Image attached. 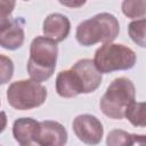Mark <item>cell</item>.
I'll return each instance as SVG.
<instances>
[{"instance_id":"cell-1","label":"cell","mask_w":146,"mask_h":146,"mask_svg":"<svg viewBox=\"0 0 146 146\" xmlns=\"http://www.w3.org/2000/svg\"><path fill=\"white\" fill-rule=\"evenodd\" d=\"M58 56V46L55 41L39 35L34 38L30 46V57L27 60V73L35 82L47 81L55 72Z\"/></svg>"},{"instance_id":"cell-2","label":"cell","mask_w":146,"mask_h":146,"mask_svg":"<svg viewBox=\"0 0 146 146\" xmlns=\"http://www.w3.org/2000/svg\"><path fill=\"white\" fill-rule=\"evenodd\" d=\"M120 24L117 18L110 13L97 14L86 21H82L75 32L76 41L83 47H90L96 43H112L119 35Z\"/></svg>"},{"instance_id":"cell-3","label":"cell","mask_w":146,"mask_h":146,"mask_svg":"<svg viewBox=\"0 0 146 146\" xmlns=\"http://www.w3.org/2000/svg\"><path fill=\"white\" fill-rule=\"evenodd\" d=\"M136 99V88L133 82L120 76L114 79L107 87L99 102L100 111L104 115L113 120H122L128 106Z\"/></svg>"},{"instance_id":"cell-4","label":"cell","mask_w":146,"mask_h":146,"mask_svg":"<svg viewBox=\"0 0 146 146\" xmlns=\"http://www.w3.org/2000/svg\"><path fill=\"white\" fill-rule=\"evenodd\" d=\"M137 60L136 52L121 43H105L95 51L94 64L103 73L127 71L135 66Z\"/></svg>"},{"instance_id":"cell-5","label":"cell","mask_w":146,"mask_h":146,"mask_svg":"<svg viewBox=\"0 0 146 146\" xmlns=\"http://www.w3.org/2000/svg\"><path fill=\"white\" fill-rule=\"evenodd\" d=\"M47 89L33 80L11 82L7 89L8 104L18 111H27L41 106L47 99Z\"/></svg>"},{"instance_id":"cell-6","label":"cell","mask_w":146,"mask_h":146,"mask_svg":"<svg viewBox=\"0 0 146 146\" xmlns=\"http://www.w3.org/2000/svg\"><path fill=\"white\" fill-rule=\"evenodd\" d=\"M72 129L80 141L96 146L102 141L104 128L100 120L91 114H80L72 122Z\"/></svg>"},{"instance_id":"cell-7","label":"cell","mask_w":146,"mask_h":146,"mask_svg":"<svg viewBox=\"0 0 146 146\" xmlns=\"http://www.w3.org/2000/svg\"><path fill=\"white\" fill-rule=\"evenodd\" d=\"M39 131L35 143L40 146H65L67 143V131L65 127L54 120L39 122Z\"/></svg>"},{"instance_id":"cell-8","label":"cell","mask_w":146,"mask_h":146,"mask_svg":"<svg viewBox=\"0 0 146 146\" xmlns=\"http://www.w3.org/2000/svg\"><path fill=\"white\" fill-rule=\"evenodd\" d=\"M71 70L74 71L80 78L83 94L94 92L95 90L98 89V87L102 83L103 80L102 73L96 68L94 62L89 58H83L78 60L75 64H73Z\"/></svg>"},{"instance_id":"cell-9","label":"cell","mask_w":146,"mask_h":146,"mask_svg":"<svg viewBox=\"0 0 146 146\" xmlns=\"http://www.w3.org/2000/svg\"><path fill=\"white\" fill-rule=\"evenodd\" d=\"M71 31V22L67 16L52 13L48 15L42 24V32L46 38L55 41L56 43L64 41Z\"/></svg>"},{"instance_id":"cell-10","label":"cell","mask_w":146,"mask_h":146,"mask_svg":"<svg viewBox=\"0 0 146 146\" xmlns=\"http://www.w3.org/2000/svg\"><path fill=\"white\" fill-rule=\"evenodd\" d=\"M24 21L22 17L13 18L10 23L0 31V47L7 50H16L24 43Z\"/></svg>"},{"instance_id":"cell-11","label":"cell","mask_w":146,"mask_h":146,"mask_svg":"<svg viewBox=\"0 0 146 146\" xmlns=\"http://www.w3.org/2000/svg\"><path fill=\"white\" fill-rule=\"evenodd\" d=\"M56 91L63 98H73L83 94L82 83L78 74L70 70L60 71L56 76Z\"/></svg>"},{"instance_id":"cell-12","label":"cell","mask_w":146,"mask_h":146,"mask_svg":"<svg viewBox=\"0 0 146 146\" xmlns=\"http://www.w3.org/2000/svg\"><path fill=\"white\" fill-rule=\"evenodd\" d=\"M40 123L32 117H19L13 124V136L17 143L26 144L35 140Z\"/></svg>"},{"instance_id":"cell-13","label":"cell","mask_w":146,"mask_h":146,"mask_svg":"<svg viewBox=\"0 0 146 146\" xmlns=\"http://www.w3.org/2000/svg\"><path fill=\"white\" fill-rule=\"evenodd\" d=\"M124 117L135 127H145V103L133 102L131 103L124 112Z\"/></svg>"},{"instance_id":"cell-14","label":"cell","mask_w":146,"mask_h":146,"mask_svg":"<svg viewBox=\"0 0 146 146\" xmlns=\"http://www.w3.org/2000/svg\"><path fill=\"white\" fill-rule=\"evenodd\" d=\"M122 13L129 17L135 19L145 18L146 14V1L145 0H125L121 5Z\"/></svg>"},{"instance_id":"cell-15","label":"cell","mask_w":146,"mask_h":146,"mask_svg":"<svg viewBox=\"0 0 146 146\" xmlns=\"http://www.w3.org/2000/svg\"><path fill=\"white\" fill-rule=\"evenodd\" d=\"M145 29H146V19H135L129 23L128 25V33L131 40L139 47H146V39H145Z\"/></svg>"},{"instance_id":"cell-16","label":"cell","mask_w":146,"mask_h":146,"mask_svg":"<svg viewBox=\"0 0 146 146\" xmlns=\"http://www.w3.org/2000/svg\"><path fill=\"white\" fill-rule=\"evenodd\" d=\"M132 133L122 129L111 130L106 137V146H129Z\"/></svg>"},{"instance_id":"cell-17","label":"cell","mask_w":146,"mask_h":146,"mask_svg":"<svg viewBox=\"0 0 146 146\" xmlns=\"http://www.w3.org/2000/svg\"><path fill=\"white\" fill-rule=\"evenodd\" d=\"M14 75V63L11 58L0 54V86L6 84Z\"/></svg>"},{"instance_id":"cell-18","label":"cell","mask_w":146,"mask_h":146,"mask_svg":"<svg viewBox=\"0 0 146 146\" xmlns=\"http://www.w3.org/2000/svg\"><path fill=\"white\" fill-rule=\"evenodd\" d=\"M15 6L16 2L14 0H0V31L5 26H7L13 19L10 15Z\"/></svg>"},{"instance_id":"cell-19","label":"cell","mask_w":146,"mask_h":146,"mask_svg":"<svg viewBox=\"0 0 146 146\" xmlns=\"http://www.w3.org/2000/svg\"><path fill=\"white\" fill-rule=\"evenodd\" d=\"M129 146H146V136L132 133L131 141H130Z\"/></svg>"},{"instance_id":"cell-20","label":"cell","mask_w":146,"mask_h":146,"mask_svg":"<svg viewBox=\"0 0 146 146\" xmlns=\"http://www.w3.org/2000/svg\"><path fill=\"white\" fill-rule=\"evenodd\" d=\"M7 122H8V120H7V115H6V113L2 112V111H0V133L6 129V127H7Z\"/></svg>"},{"instance_id":"cell-21","label":"cell","mask_w":146,"mask_h":146,"mask_svg":"<svg viewBox=\"0 0 146 146\" xmlns=\"http://www.w3.org/2000/svg\"><path fill=\"white\" fill-rule=\"evenodd\" d=\"M59 2L62 5H64V6H71V7H78V6H81V5L84 3V1H80L78 3H74V2H64V1H59Z\"/></svg>"},{"instance_id":"cell-22","label":"cell","mask_w":146,"mask_h":146,"mask_svg":"<svg viewBox=\"0 0 146 146\" xmlns=\"http://www.w3.org/2000/svg\"><path fill=\"white\" fill-rule=\"evenodd\" d=\"M21 146H40L39 144H36L35 141H32V143H26V144H22Z\"/></svg>"},{"instance_id":"cell-23","label":"cell","mask_w":146,"mask_h":146,"mask_svg":"<svg viewBox=\"0 0 146 146\" xmlns=\"http://www.w3.org/2000/svg\"><path fill=\"white\" fill-rule=\"evenodd\" d=\"M0 105H1V102H0Z\"/></svg>"}]
</instances>
